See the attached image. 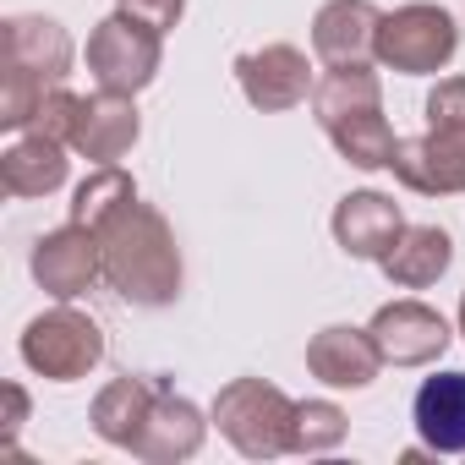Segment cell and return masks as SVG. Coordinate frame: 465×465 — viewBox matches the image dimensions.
Listing matches in <instances>:
<instances>
[{
	"label": "cell",
	"instance_id": "cell-1",
	"mask_svg": "<svg viewBox=\"0 0 465 465\" xmlns=\"http://www.w3.org/2000/svg\"><path fill=\"white\" fill-rule=\"evenodd\" d=\"M94 236H99V252H104V285L126 307L153 312V307H170L181 296V280H186L181 247H175L170 219L153 203H143V197L121 203Z\"/></svg>",
	"mask_w": 465,
	"mask_h": 465
},
{
	"label": "cell",
	"instance_id": "cell-16",
	"mask_svg": "<svg viewBox=\"0 0 465 465\" xmlns=\"http://www.w3.org/2000/svg\"><path fill=\"white\" fill-rule=\"evenodd\" d=\"M411 421L427 454H465V372L421 378L411 400Z\"/></svg>",
	"mask_w": 465,
	"mask_h": 465
},
{
	"label": "cell",
	"instance_id": "cell-8",
	"mask_svg": "<svg viewBox=\"0 0 465 465\" xmlns=\"http://www.w3.org/2000/svg\"><path fill=\"white\" fill-rule=\"evenodd\" d=\"M389 170L416 197H460L465 192V126H427L421 137H400Z\"/></svg>",
	"mask_w": 465,
	"mask_h": 465
},
{
	"label": "cell",
	"instance_id": "cell-19",
	"mask_svg": "<svg viewBox=\"0 0 465 465\" xmlns=\"http://www.w3.org/2000/svg\"><path fill=\"white\" fill-rule=\"evenodd\" d=\"M159 378H137V372H126V378H110L99 394H94V405H88V421H94V432L110 443V449H132V438L143 432V421H148V411H153V400H159Z\"/></svg>",
	"mask_w": 465,
	"mask_h": 465
},
{
	"label": "cell",
	"instance_id": "cell-20",
	"mask_svg": "<svg viewBox=\"0 0 465 465\" xmlns=\"http://www.w3.org/2000/svg\"><path fill=\"white\" fill-rule=\"evenodd\" d=\"M361 110H383V83H378V72L361 61V66H329L323 77H318V88H312V115H318V126L329 132L334 121H345V115H361Z\"/></svg>",
	"mask_w": 465,
	"mask_h": 465
},
{
	"label": "cell",
	"instance_id": "cell-4",
	"mask_svg": "<svg viewBox=\"0 0 465 465\" xmlns=\"http://www.w3.org/2000/svg\"><path fill=\"white\" fill-rule=\"evenodd\" d=\"M454 50H460V23L432 0H411V6H394L378 17L372 61L400 77H432L454 61Z\"/></svg>",
	"mask_w": 465,
	"mask_h": 465
},
{
	"label": "cell",
	"instance_id": "cell-17",
	"mask_svg": "<svg viewBox=\"0 0 465 465\" xmlns=\"http://www.w3.org/2000/svg\"><path fill=\"white\" fill-rule=\"evenodd\" d=\"M72 148L45 137V132H23L6 153H0V186H6V197H50L66 186L72 175Z\"/></svg>",
	"mask_w": 465,
	"mask_h": 465
},
{
	"label": "cell",
	"instance_id": "cell-13",
	"mask_svg": "<svg viewBox=\"0 0 465 465\" xmlns=\"http://www.w3.org/2000/svg\"><path fill=\"white\" fill-rule=\"evenodd\" d=\"M72 61H77V45L55 17H45V12L6 17V66L12 72L34 77L45 88H61L72 77Z\"/></svg>",
	"mask_w": 465,
	"mask_h": 465
},
{
	"label": "cell",
	"instance_id": "cell-9",
	"mask_svg": "<svg viewBox=\"0 0 465 465\" xmlns=\"http://www.w3.org/2000/svg\"><path fill=\"white\" fill-rule=\"evenodd\" d=\"M367 329H372V340H378V351H383L389 367H432V361L449 351V340H454L449 318H443L438 307L416 302V296L383 302Z\"/></svg>",
	"mask_w": 465,
	"mask_h": 465
},
{
	"label": "cell",
	"instance_id": "cell-3",
	"mask_svg": "<svg viewBox=\"0 0 465 465\" xmlns=\"http://www.w3.org/2000/svg\"><path fill=\"white\" fill-rule=\"evenodd\" d=\"M17 356L28 372L50 378V383H77L88 378L99 361H104V329L94 312H77L72 302L28 318L23 340H17Z\"/></svg>",
	"mask_w": 465,
	"mask_h": 465
},
{
	"label": "cell",
	"instance_id": "cell-15",
	"mask_svg": "<svg viewBox=\"0 0 465 465\" xmlns=\"http://www.w3.org/2000/svg\"><path fill=\"white\" fill-rule=\"evenodd\" d=\"M378 6L372 0H323L312 17V55L323 66H361L378 45Z\"/></svg>",
	"mask_w": 465,
	"mask_h": 465
},
{
	"label": "cell",
	"instance_id": "cell-5",
	"mask_svg": "<svg viewBox=\"0 0 465 465\" xmlns=\"http://www.w3.org/2000/svg\"><path fill=\"white\" fill-rule=\"evenodd\" d=\"M164 66V34H153L148 23L126 17V12H110L104 23H94L88 34V72L99 88L110 94H143Z\"/></svg>",
	"mask_w": 465,
	"mask_h": 465
},
{
	"label": "cell",
	"instance_id": "cell-24",
	"mask_svg": "<svg viewBox=\"0 0 465 465\" xmlns=\"http://www.w3.org/2000/svg\"><path fill=\"white\" fill-rule=\"evenodd\" d=\"M421 110H427V126H465V77H443Z\"/></svg>",
	"mask_w": 465,
	"mask_h": 465
},
{
	"label": "cell",
	"instance_id": "cell-2",
	"mask_svg": "<svg viewBox=\"0 0 465 465\" xmlns=\"http://www.w3.org/2000/svg\"><path fill=\"white\" fill-rule=\"evenodd\" d=\"M213 427L236 443V454L247 460H280L291 454V438H296V400L280 389V383H263V378H230L219 394H213Z\"/></svg>",
	"mask_w": 465,
	"mask_h": 465
},
{
	"label": "cell",
	"instance_id": "cell-18",
	"mask_svg": "<svg viewBox=\"0 0 465 465\" xmlns=\"http://www.w3.org/2000/svg\"><path fill=\"white\" fill-rule=\"evenodd\" d=\"M454 263V242H449V230L443 224H405L400 230V242L383 252V280L400 285V291H427L449 274Z\"/></svg>",
	"mask_w": 465,
	"mask_h": 465
},
{
	"label": "cell",
	"instance_id": "cell-21",
	"mask_svg": "<svg viewBox=\"0 0 465 465\" xmlns=\"http://www.w3.org/2000/svg\"><path fill=\"white\" fill-rule=\"evenodd\" d=\"M329 143H334V153L345 159V164H356V170H389V159H394V126L383 121V110H361V115H345V121H334L329 126Z\"/></svg>",
	"mask_w": 465,
	"mask_h": 465
},
{
	"label": "cell",
	"instance_id": "cell-6",
	"mask_svg": "<svg viewBox=\"0 0 465 465\" xmlns=\"http://www.w3.org/2000/svg\"><path fill=\"white\" fill-rule=\"evenodd\" d=\"M28 274H34V285H39L45 296H55V302L88 296V291L104 280L99 236H94L88 224H77V219H66L61 230H45V236L34 242V252H28Z\"/></svg>",
	"mask_w": 465,
	"mask_h": 465
},
{
	"label": "cell",
	"instance_id": "cell-11",
	"mask_svg": "<svg viewBox=\"0 0 465 465\" xmlns=\"http://www.w3.org/2000/svg\"><path fill=\"white\" fill-rule=\"evenodd\" d=\"M143 137V115H137V99L132 94H88L77 104V126H72V153L88 159V164H121Z\"/></svg>",
	"mask_w": 465,
	"mask_h": 465
},
{
	"label": "cell",
	"instance_id": "cell-27",
	"mask_svg": "<svg viewBox=\"0 0 465 465\" xmlns=\"http://www.w3.org/2000/svg\"><path fill=\"white\" fill-rule=\"evenodd\" d=\"M460 334H465V296H460Z\"/></svg>",
	"mask_w": 465,
	"mask_h": 465
},
{
	"label": "cell",
	"instance_id": "cell-14",
	"mask_svg": "<svg viewBox=\"0 0 465 465\" xmlns=\"http://www.w3.org/2000/svg\"><path fill=\"white\" fill-rule=\"evenodd\" d=\"M203 438H208L203 411H197L186 394L159 389V400H153V411H148V421H143V432L132 438L126 454H137V460H148V465H175V460H192V454L203 449Z\"/></svg>",
	"mask_w": 465,
	"mask_h": 465
},
{
	"label": "cell",
	"instance_id": "cell-10",
	"mask_svg": "<svg viewBox=\"0 0 465 465\" xmlns=\"http://www.w3.org/2000/svg\"><path fill=\"white\" fill-rule=\"evenodd\" d=\"M329 230H334V247L345 258H361V263H383V252L400 242V230H405V213L389 192H345L329 213Z\"/></svg>",
	"mask_w": 465,
	"mask_h": 465
},
{
	"label": "cell",
	"instance_id": "cell-26",
	"mask_svg": "<svg viewBox=\"0 0 465 465\" xmlns=\"http://www.w3.org/2000/svg\"><path fill=\"white\" fill-rule=\"evenodd\" d=\"M23 421H28V389L23 383H6V443H17Z\"/></svg>",
	"mask_w": 465,
	"mask_h": 465
},
{
	"label": "cell",
	"instance_id": "cell-12",
	"mask_svg": "<svg viewBox=\"0 0 465 465\" xmlns=\"http://www.w3.org/2000/svg\"><path fill=\"white\" fill-rule=\"evenodd\" d=\"M383 351L372 340V329H356V323H329L307 340V372L329 389H372L378 372H383Z\"/></svg>",
	"mask_w": 465,
	"mask_h": 465
},
{
	"label": "cell",
	"instance_id": "cell-25",
	"mask_svg": "<svg viewBox=\"0 0 465 465\" xmlns=\"http://www.w3.org/2000/svg\"><path fill=\"white\" fill-rule=\"evenodd\" d=\"M115 12H126V17L148 23L153 34H170V28L186 17V0H115Z\"/></svg>",
	"mask_w": 465,
	"mask_h": 465
},
{
	"label": "cell",
	"instance_id": "cell-22",
	"mask_svg": "<svg viewBox=\"0 0 465 465\" xmlns=\"http://www.w3.org/2000/svg\"><path fill=\"white\" fill-rule=\"evenodd\" d=\"M137 197V181L121 170V164H94V175L72 192V219L77 224H88V230H99L121 203H132Z\"/></svg>",
	"mask_w": 465,
	"mask_h": 465
},
{
	"label": "cell",
	"instance_id": "cell-7",
	"mask_svg": "<svg viewBox=\"0 0 465 465\" xmlns=\"http://www.w3.org/2000/svg\"><path fill=\"white\" fill-rule=\"evenodd\" d=\"M230 72H236L242 99H247L252 110H263V115H285V110L307 104L312 88H318V83H312V61H307V50H296V45L242 50Z\"/></svg>",
	"mask_w": 465,
	"mask_h": 465
},
{
	"label": "cell",
	"instance_id": "cell-23",
	"mask_svg": "<svg viewBox=\"0 0 465 465\" xmlns=\"http://www.w3.org/2000/svg\"><path fill=\"white\" fill-rule=\"evenodd\" d=\"M351 432V416L334 405V400H296V438H291V454H329L340 449Z\"/></svg>",
	"mask_w": 465,
	"mask_h": 465
}]
</instances>
